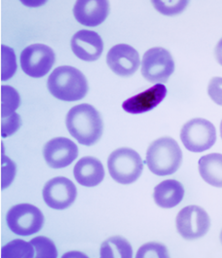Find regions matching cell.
<instances>
[{"mask_svg": "<svg viewBox=\"0 0 222 258\" xmlns=\"http://www.w3.org/2000/svg\"><path fill=\"white\" fill-rule=\"evenodd\" d=\"M65 123L69 134L82 145H94L103 136V119L99 111L88 103L73 106L66 115Z\"/></svg>", "mask_w": 222, "mask_h": 258, "instance_id": "6da1fadb", "label": "cell"}, {"mask_svg": "<svg viewBox=\"0 0 222 258\" xmlns=\"http://www.w3.org/2000/svg\"><path fill=\"white\" fill-rule=\"evenodd\" d=\"M49 92L60 101H75L83 99L88 93V81L79 70L69 66L57 68L49 75Z\"/></svg>", "mask_w": 222, "mask_h": 258, "instance_id": "7a4b0ae2", "label": "cell"}, {"mask_svg": "<svg viewBox=\"0 0 222 258\" xmlns=\"http://www.w3.org/2000/svg\"><path fill=\"white\" fill-rule=\"evenodd\" d=\"M181 162L182 151L173 138H160L148 147L145 163L149 171L156 175L166 176L175 173Z\"/></svg>", "mask_w": 222, "mask_h": 258, "instance_id": "3957f363", "label": "cell"}, {"mask_svg": "<svg viewBox=\"0 0 222 258\" xmlns=\"http://www.w3.org/2000/svg\"><path fill=\"white\" fill-rule=\"evenodd\" d=\"M110 176L120 184H132L143 171V162L132 148L121 147L114 150L107 160Z\"/></svg>", "mask_w": 222, "mask_h": 258, "instance_id": "277c9868", "label": "cell"}, {"mask_svg": "<svg viewBox=\"0 0 222 258\" xmlns=\"http://www.w3.org/2000/svg\"><path fill=\"white\" fill-rule=\"evenodd\" d=\"M180 140L187 150L194 153L204 152L215 144L216 130L207 119L194 118L181 128Z\"/></svg>", "mask_w": 222, "mask_h": 258, "instance_id": "5b68a950", "label": "cell"}, {"mask_svg": "<svg viewBox=\"0 0 222 258\" xmlns=\"http://www.w3.org/2000/svg\"><path fill=\"white\" fill-rule=\"evenodd\" d=\"M175 72V61L171 53L162 47L147 50L141 61V75L151 83H165Z\"/></svg>", "mask_w": 222, "mask_h": 258, "instance_id": "8992f818", "label": "cell"}, {"mask_svg": "<svg viewBox=\"0 0 222 258\" xmlns=\"http://www.w3.org/2000/svg\"><path fill=\"white\" fill-rule=\"evenodd\" d=\"M6 220L13 233L20 236H30L43 227L44 215L33 205L20 204L9 210Z\"/></svg>", "mask_w": 222, "mask_h": 258, "instance_id": "52a82bcc", "label": "cell"}, {"mask_svg": "<svg viewBox=\"0 0 222 258\" xmlns=\"http://www.w3.org/2000/svg\"><path fill=\"white\" fill-rule=\"evenodd\" d=\"M176 225L179 235L185 240H197L204 237L210 227L207 212L199 206H187L179 211Z\"/></svg>", "mask_w": 222, "mask_h": 258, "instance_id": "ba28073f", "label": "cell"}, {"mask_svg": "<svg viewBox=\"0 0 222 258\" xmlns=\"http://www.w3.org/2000/svg\"><path fill=\"white\" fill-rule=\"evenodd\" d=\"M21 67L23 72L33 78H40L51 71L56 56L49 46L44 44H32L21 54Z\"/></svg>", "mask_w": 222, "mask_h": 258, "instance_id": "9c48e42d", "label": "cell"}, {"mask_svg": "<svg viewBox=\"0 0 222 258\" xmlns=\"http://www.w3.org/2000/svg\"><path fill=\"white\" fill-rule=\"evenodd\" d=\"M42 194L48 207L54 210H64L73 204L77 196V189L70 179L58 176L45 184Z\"/></svg>", "mask_w": 222, "mask_h": 258, "instance_id": "30bf717a", "label": "cell"}, {"mask_svg": "<svg viewBox=\"0 0 222 258\" xmlns=\"http://www.w3.org/2000/svg\"><path fill=\"white\" fill-rule=\"evenodd\" d=\"M106 62L116 75L129 77L139 68L140 59L138 52L128 44H117L107 53Z\"/></svg>", "mask_w": 222, "mask_h": 258, "instance_id": "8fae6325", "label": "cell"}, {"mask_svg": "<svg viewBox=\"0 0 222 258\" xmlns=\"http://www.w3.org/2000/svg\"><path fill=\"white\" fill-rule=\"evenodd\" d=\"M78 147L66 138H55L45 144L43 156L52 169H62L69 166L78 156Z\"/></svg>", "mask_w": 222, "mask_h": 258, "instance_id": "7c38bea8", "label": "cell"}, {"mask_svg": "<svg viewBox=\"0 0 222 258\" xmlns=\"http://www.w3.org/2000/svg\"><path fill=\"white\" fill-rule=\"evenodd\" d=\"M70 45L74 55L85 61L97 60L104 51V42L100 34L88 29L77 31L71 38Z\"/></svg>", "mask_w": 222, "mask_h": 258, "instance_id": "4fadbf2b", "label": "cell"}, {"mask_svg": "<svg viewBox=\"0 0 222 258\" xmlns=\"http://www.w3.org/2000/svg\"><path fill=\"white\" fill-rule=\"evenodd\" d=\"M109 14V2L105 0H79L73 7L76 21L86 27H98Z\"/></svg>", "mask_w": 222, "mask_h": 258, "instance_id": "5bb4252c", "label": "cell"}, {"mask_svg": "<svg viewBox=\"0 0 222 258\" xmlns=\"http://www.w3.org/2000/svg\"><path fill=\"white\" fill-rule=\"evenodd\" d=\"M167 87L156 84L146 91L137 94L122 103L123 109L130 114H141L155 108L166 98Z\"/></svg>", "mask_w": 222, "mask_h": 258, "instance_id": "9a60e30c", "label": "cell"}, {"mask_svg": "<svg viewBox=\"0 0 222 258\" xmlns=\"http://www.w3.org/2000/svg\"><path fill=\"white\" fill-rule=\"evenodd\" d=\"M73 174L76 181L86 187L99 185L104 178L103 163L95 157L81 158L74 166Z\"/></svg>", "mask_w": 222, "mask_h": 258, "instance_id": "2e32d148", "label": "cell"}, {"mask_svg": "<svg viewBox=\"0 0 222 258\" xmlns=\"http://www.w3.org/2000/svg\"><path fill=\"white\" fill-rule=\"evenodd\" d=\"M184 197L183 185L176 179H167L154 188L153 198L162 209L177 207Z\"/></svg>", "mask_w": 222, "mask_h": 258, "instance_id": "e0dca14e", "label": "cell"}, {"mask_svg": "<svg viewBox=\"0 0 222 258\" xmlns=\"http://www.w3.org/2000/svg\"><path fill=\"white\" fill-rule=\"evenodd\" d=\"M198 166L200 175L207 184L222 188L221 153H210L200 158Z\"/></svg>", "mask_w": 222, "mask_h": 258, "instance_id": "ac0fdd59", "label": "cell"}, {"mask_svg": "<svg viewBox=\"0 0 222 258\" xmlns=\"http://www.w3.org/2000/svg\"><path fill=\"white\" fill-rule=\"evenodd\" d=\"M100 253L102 258H131L133 247L125 238L114 236L102 244Z\"/></svg>", "mask_w": 222, "mask_h": 258, "instance_id": "d6986e66", "label": "cell"}, {"mask_svg": "<svg viewBox=\"0 0 222 258\" xmlns=\"http://www.w3.org/2000/svg\"><path fill=\"white\" fill-rule=\"evenodd\" d=\"M34 248L32 244L23 240H14L5 244L1 249L2 258H32Z\"/></svg>", "mask_w": 222, "mask_h": 258, "instance_id": "ffe728a7", "label": "cell"}, {"mask_svg": "<svg viewBox=\"0 0 222 258\" xmlns=\"http://www.w3.org/2000/svg\"><path fill=\"white\" fill-rule=\"evenodd\" d=\"M21 103V98L13 87H1V118L15 113Z\"/></svg>", "mask_w": 222, "mask_h": 258, "instance_id": "44dd1931", "label": "cell"}, {"mask_svg": "<svg viewBox=\"0 0 222 258\" xmlns=\"http://www.w3.org/2000/svg\"><path fill=\"white\" fill-rule=\"evenodd\" d=\"M17 71V58L14 50L6 45L1 46V80L10 79Z\"/></svg>", "mask_w": 222, "mask_h": 258, "instance_id": "7402d4cb", "label": "cell"}, {"mask_svg": "<svg viewBox=\"0 0 222 258\" xmlns=\"http://www.w3.org/2000/svg\"><path fill=\"white\" fill-rule=\"evenodd\" d=\"M35 250L36 258H56L58 256L57 247L50 239L39 236L30 242Z\"/></svg>", "mask_w": 222, "mask_h": 258, "instance_id": "603a6c76", "label": "cell"}, {"mask_svg": "<svg viewBox=\"0 0 222 258\" xmlns=\"http://www.w3.org/2000/svg\"><path fill=\"white\" fill-rule=\"evenodd\" d=\"M169 251L163 244L160 243H147L139 247L136 252V258H167Z\"/></svg>", "mask_w": 222, "mask_h": 258, "instance_id": "cb8c5ba5", "label": "cell"}, {"mask_svg": "<svg viewBox=\"0 0 222 258\" xmlns=\"http://www.w3.org/2000/svg\"><path fill=\"white\" fill-rule=\"evenodd\" d=\"M155 9L166 16L180 14L187 6V1H152Z\"/></svg>", "mask_w": 222, "mask_h": 258, "instance_id": "d4e9b609", "label": "cell"}, {"mask_svg": "<svg viewBox=\"0 0 222 258\" xmlns=\"http://www.w3.org/2000/svg\"><path fill=\"white\" fill-rule=\"evenodd\" d=\"M16 174L15 163L4 155L1 159V188H7L14 180Z\"/></svg>", "mask_w": 222, "mask_h": 258, "instance_id": "484cf974", "label": "cell"}, {"mask_svg": "<svg viewBox=\"0 0 222 258\" xmlns=\"http://www.w3.org/2000/svg\"><path fill=\"white\" fill-rule=\"evenodd\" d=\"M22 125L21 117L18 113H13L6 118H1V137L8 138L14 135Z\"/></svg>", "mask_w": 222, "mask_h": 258, "instance_id": "4316f807", "label": "cell"}, {"mask_svg": "<svg viewBox=\"0 0 222 258\" xmlns=\"http://www.w3.org/2000/svg\"><path fill=\"white\" fill-rule=\"evenodd\" d=\"M207 94L211 101L222 106V77H213L207 86Z\"/></svg>", "mask_w": 222, "mask_h": 258, "instance_id": "83f0119b", "label": "cell"}, {"mask_svg": "<svg viewBox=\"0 0 222 258\" xmlns=\"http://www.w3.org/2000/svg\"><path fill=\"white\" fill-rule=\"evenodd\" d=\"M214 56L217 62L222 67V38L217 42L214 49Z\"/></svg>", "mask_w": 222, "mask_h": 258, "instance_id": "f1b7e54d", "label": "cell"}, {"mask_svg": "<svg viewBox=\"0 0 222 258\" xmlns=\"http://www.w3.org/2000/svg\"><path fill=\"white\" fill-rule=\"evenodd\" d=\"M220 136H221V139H222V121H221V123H220Z\"/></svg>", "mask_w": 222, "mask_h": 258, "instance_id": "f546056e", "label": "cell"}, {"mask_svg": "<svg viewBox=\"0 0 222 258\" xmlns=\"http://www.w3.org/2000/svg\"><path fill=\"white\" fill-rule=\"evenodd\" d=\"M219 239H220V242H221L222 244V230L221 232H220V236H219Z\"/></svg>", "mask_w": 222, "mask_h": 258, "instance_id": "4dcf8cb0", "label": "cell"}]
</instances>
